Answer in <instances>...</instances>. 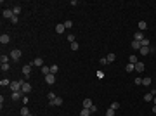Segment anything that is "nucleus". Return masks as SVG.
<instances>
[{"instance_id": "nucleus-40", "label": "nucleus", "mask_w": 156, "mask_h": 116, "mask_svg": "<svg viewBox=\"0 0 156 116\" xmlns=\"http://www.w3.org/2000/svg\"><path fill=\"white\" fill-rule=\"evenodd\" d=\"M101 64H102V66H106V64H109V63H108V59H106V57H101Z\"/></svg>"}, {"instance_id": "nucleus-33", "label": "nucleus", "mask_w": 156, "mask_h": 116, "mask_svg": "<svg viewBox=\"0 0 156 116\" xmlns=\"http://www.w3.org/2000/svg\"><path fill=\"white\" fill-rule=\"evenodd\" d=\"M95 74H97V78H99V80H102V78H104V74H106V73H104V71H101V69H99V71H97V73H95Z\"/></svg>"}, {"instance_id": "nucleus-20", "label": "nucleus", "mask_w": 156, "mask_h": 116, "mask_svg": "<svg viewBox=\"0 0 156 116\" xmlns=\"http://www.w3.org/2000/svg\"><path fill=\"white\" fill-rule=\"evenodd\" d=\"M130 47L135 49V50H139V49H141V42H135V40H134V42L130 43Z\"/></svg>"}, {"instance_id": "nucleus-9", "label": "nucleus", "mask_w": 156, "mask_h": 116, "mask_svg": "<svg viewBox=\"0 0 156 116\" xmlns=\"http://www.w3.org/2000/svg\"><path fill=\"white\" fill-rule=\"evenodd\" d=\"M45 82H47L49 85H54V82H56V76H54L52 73H50V74H47V76H45Z\"/></svg>"}, {"instance_id": "nucleus-32", "label": "nucleus", "mask_w": 156, "mask_h": 116, "mask_svg": "<svg viewBox=\"0 0 156 116\" xmlns=\"http://www.w3.org/2000/svg\"><path fill=\"white\" fill-rule=\"evenodd\" d=\"M0 61H2V63H9L11 61V55H2V57H0Z\"/></svg>"}, {"instance_id": "nucleus-12", "label": "nucleus", "mask_w": 156, "mask_h": 116, "mask_svg": "<svg viewBox=\"0 0 156 116\" xmlns=\"http://www.w3.org/2000/svg\"><path fill=\"white\" fill-rule=\"evenodd\" d=\"M64 30H66V28H64V23H59V24L56 26V31L59 33V35H61V33H64Z\"/></svg>"}, {"instance_id": "nucleus-1", "label": "nucleus", "mask_w": 156, "mask_h": 116, "mask_svg": "<svg viewBox=\"0 0 156 116\" xmlns=\"http://www.w3.org/2000/svg\"><path fill=\"white\" fill-rule=\"evenodd\" d=\"M26 80H19V82H11V90L12 92H19L21 90V87H23V83H24Z\"/></svg>"}, {"instance_id": "nucleus-16", "label": "nucleus", "mask_w": 156, "mask_h": 116, "mask_svg": "<svg viewBox=\"0 0 156 116\" xmlns=\"http://www.w3.org/2000/svg\"><path fill=\"white\" fill-rule=\"evenodd\" d=\"M12 12H14V16H19V14H21V5H14Z\"/></svg>"}, {"instance_id": "nucleus-11", "label": "nucleus", "mask_w": 156, "mask_h": 116, "mask_svg": "<svg viewBox=\"0 0 156 116\" xmlns=\"http://www.w3.org/2000/svg\"><path fill=\"white\" fill-rule=\"evenodd\" d=\"M33 66H36V68H42V66H44V59H42V57H36V59L33 61Z\"/></svg>"}, {"instance_id": "nucleus-23", "label": "nucleus", "mask_w": 156, "mask_h": 116, "mask_svg": "<svg viewBox=\"0 0 156 116\" xmlns=\"http://www.w3.org/2000/svg\"><path fill=\"white\" fill-rule=\"evenodd\" d=\"M146 28H147V23H146V21H139V30H141V31H144Z\"/></svg>"}, {"instance_id": "nucleus-7", "label": "nucleus", "mask_w": 156, "mask_h": 116, "mask_svg": "<svg viewBox=\"0 0 156 116\" xmlns=\"http://www.w3.org/2000/svg\"><path fill=\"white\" fill-rule=\"evenodd\" d=\"M144 38H146V36H144V33H142V31H137V33L134 35V40H135V42H142Z\"/></svg>"}, {"instance_id": "nucleus-27", "label": "nucleus", "mask_w": 156, "mask_h": 116, "mask_svg": "<svg viewBox=\"0 0 156 116\" xmlns=\"http://www.w3.org/2000/svg\"><path fill=\"white\" fill-rule=\"evenodd\" d=\"M149 43H151V42H149V38H144V40L141 42V47H149Z\"/></svg>"}, {"instance_id": "nucleus-45", "label": "nucleus", "mask_w": 156, "mask_h": 116, "mask_svg": "<svg viewBox=\"0 0 156 116\" xmlns=\"http://www.w3.org/2000/svg\"><path fill=\"white\" fill-rule=\"evenodd\" d=\"M30 116H33V114H30Z\"/></svg>"}, {"instance_id": "nucleus-24", "label": "nucleus", "mask_w": 156, "mask_h": 116, "mask_svg": "<svg viewBox=\"0 0 156 116\" xmlns=\"http://www.w3.org/2000/svg\"><path fill=\"white\" fill-rule=\"evenodd\" d=\"M9 69H11V64H9V63H2V71H4V73H7Z\"/></svg>"}, {"instance_id": "nucleus-26", "label": "nucleus", "mask_w": 156, "mask_h": 116, "mask_svg": "<svg viewBox=\"0 0 156 116\" xmlns=\"http://www.w3.org/2000/svg\"><path fill=\"white\" fill-rule=\"evenodd\" d=\"M153 99H154V95H153V94H151V92H149V94H146V95H144V101H147V102H149V101H153Z\"/></svg>"}, {"instance_id": "nucleus-5", "label": "nucleus", "mask_w": 156, "mask_h": 116, "mask_svg": "<svg viewBox=\"0 0 156 116\" xmlns=\"http://www.w3.org/2000/svg\"><path fill=\"white\" fill-rule=\"evenodd\" d=\"M21 92H23L24 95H26V94H30V92H31V85H30L28 82H24V83H23V87H21Z\"/></svg>"}, {"instance_id": "nucleus-30", "label": "nucleus", "mask_w": 156, "mask_h": 116, "mask_svg": "<svg viewBox=\"0 0 156 116\" xmlns=\"http://www.w3.org/2000/svg\"><path fill=\"white\" fill-rule=\"evenodd\" d=\"M56 97H57V95H56V94H54V92H49V95H47V99H49V101H50V102H52V101H54V99H56Z\"/></svg>"}, {"instance_id": "nucleus-31", "label": "nucleus", "mask_w": 156, "mask_h": 116, "mask_svg": "<svg viewBox=\"0 0 156 116\" xmlns=\"http://www.w3.org/2000/svg\"><path fill=\"white\" fill-rule=\"evenodd\" d=\"M109 107H111L113 111H116V109L120 107V102H111V106H109Z\"/></svg>"}, {"instance_id": "nucleus-2", "label": "nucleus", "mask_w": 156, "mask_h": 116, "mask_svg": "<svg viewBox=\"0 0 156 116\" xmlns=\"http://www.w3.org/2000/svg\"><path fill=\"white\" fill-rule=\"evenodd\" d=\"M9 55H11V59H12V61H19V59H21V55H23V52L19 50V49H14Z\"/></svg>"}, {"instance_id": "nucleus-14", "label": "nucleus", "mask_w": 156, "mask_h": 116, "mask_svg": "<svg viewBox=\"0 0 156 116\" xmlns=\"http://www.w3.org/2000/svg\"><path fill=\"white\" fill-rule=\"evenodd\" d=\"M92 106H94V104H92V101H90V99H89V97H87V99H85V101H83V107H87V109H90V107H92Z\"/></svg>"}, {"instance_id": "nucleus-3", "label": "nucleus", "mask_w": 156, "mask_h": 116, "mask_svg": "<svg viewBox=\"0 0 156 116\" xmlns=\"http://www.w3.org/2000/svg\"><path fill=\"white\" fill-rule=\"evenodd\" d=\"M23 97H24V94L21 92V90H19V92H12V101H23Z\"/></svg>"}, {"instance_id": "nucleus-28", "label": "nucleus", "mask_w": 156, "mask_h": 116, "mask_svg": "<svg viewBox=\"0 0 156 116\" xmlns=\"http://www.w3.org/2000/svg\"><path fill=\"white\" fill-rule=\"evenodd\" d=\"M57 71H59V66H57V64H54V66H50V73H52V74H56Z\"/></svg>"}, {"instance_id": "nucleus-4", "label": "nucleus", "mask_w": 156, "mask_h": 116, "mask_svg": "<svg viewBox=\"0 0 156 116\" xmlns=\"http://www.w3.org/2000/svg\"><path fill=\"white\" fill-rule=\"evenodd\" d=\"M11 42V36L7 35V33H2V35H0V43H2V45H7Z\"/></svg>"}, {"instance_id": "nucleus-19", "label": "nucleus", "mask_w": 156, "mask_h": 116, "mask_svg": "<svg viewBox=\"0 0 156 116\" xmlns=\"http://www.w3.org/2000/svg\"><path fill=\"white\" fill-rule=\"evenodd\" d=\"M92 113H90V109H87V107H83L82 111H80V116H90Z\"/></svg>"}, {"instance_id": "nucleus-8", "label": "nucleus", "mask_w": 156, "mask_h": 116, "mask_svg": "<svg viewBox=\"0 0 156 116\" xmlns=\"http://www.w3.org/2000/svg\"><path fill=\"white\" fill-rule=\"evenodd\" d=\"M30 73H31V64H26V66H23V74L26 76V78L30 76Z\"/></svg>"}, {"instance_id": "nucleus-44", "label": "nucleus", "mask_w": 156, "mask_h": 116, "mask_svg": "<svg viewBox=\"0 0 156 116\" xmlns=\"http://www.w3.org/2000/svg\"><path fill=\"white\" fill-rule=\"evenodd\" d=\"M153 102H154V106H156V95H154V99H153Z\"/></svg>"}, {"instance_id": "nucleus-25", "label": "nucleus", "mask_w": 156, "mask_h": 116, "mask_svg": "<svg viewBox=\"0 0 156 116\" xmlns=\"http://www.w3.org/2000/svg\"><path fill=\"white\" fill-rule=\"evenodd\" d=\"M139 50H141V54H142V55H147V54H149V47H141Z\"/></svg>"}, {"instance_id": "nucleus-13", "label": "nucleus", "mask_w": 156, "mask_h": 116, "mask_svg": "<svg viewBox=\"0 0 156 116\" xmlns=\"http://www.w3.org/2000/svg\"><path fill=\"white\" fill-rule=\"evenodd\" d=\"M40 69H42V74H45V76H47V74H50V68H49V66H45V64H44Z\"/></svg>"}, {"instance_id": "nucleus-43", "label": "nucleus", "mask_w": 156, "mask_h": 116, "mask_svg": "<svg viewBox=\"0 0 156 116\" xmlns=\"http://www.w3.org/2000/svg\"><path fill=\"white\" fill-rule=\"evenodd\" d=\"M153 113H154V114H156V106H153Z\"/></svg>"}, {"instance_id": "nucleus-36", "label": "nucleus", "mask_w": 156, "mask_h": 116, "mask_svg": "<svg viewBox=\"0 0 156 116\" xmlns=\"http://www.w3.org/2000/svg\"><path fill=\"white\" fill-rule=\"evenodd\" d=\"M78 49H80V45H78L76 42H73V43H71V50H78Z\"/></svg>"}, {"instance_id": "nucleus-21", "label": "nucleus", "mask_w": 156, "mask_h": 116, "mask_svg": "<svg viewBox=\"0 0 156 116\" xmlns=\"http://www.w3.org/2000/svg\"><path fill=\"white\" fill-rule=\"evenodd\" d=\"M0 85H2V87H11V82L7 78H2V80H0Z\"/></svg>"}, {"instance_id": "nucleus-18", "label": "nucleus", "mask_w": 156, "mask_h": 116, "mask_svg": "<svg viewBox=\"0 0 156 116\" xmlns=\"http://www.w3.org/2000/svg\"><path fill=\"white\" fill-rule=\"evenodd\" d=\"M128 63H130V64H137V63H139L137 55H130V57H128Z\"/></svg>"}, {"instance_id": "nucleus-38", "label": "nucleus", "mask_w": 156, "mask_h": 116, "mask_svg": "<svg viewBox=\"0 0 156 116\" xmlns=\"http://www.w3.org/2000/svg\"><path fill=\"white\" fill-rule=\"evenodd\" d=\"M106 116H114V111H113V109H111V107H109V109H108V111H106Z\"/></svg>"}, {"instance_id": "nucleus-41", "label": "nucleus", "mask_w": 156, "mask_h": 116, "mask_svg": "<svg viewBox=\"0 0 156 116\" xmlns=\"http://www.w3.org/2000/svg\"><path fill=\"white\" fill-rule=\"evenodd\" d=\"M17 21H19V19H17V16H14V17L11 19V23H12V24H17Z\"/></svg>"}, {"instance_id": "nucleus-34", "label": "nucleus", "mask_w": 156, "mask_h": 116, "mask_svg": "<svg viewBox=\"0 0 156 116\" xmlns=\"http://www.w3.org/2000/svg\"><path fill=\"white\" fill-rule=\"evenodd\" d=\"M106 59H108V63H113V61H114V54H113V52H111V54H108Z\"/></svg>"}, {"instance_id": "nucleus-42", "label": "nucleus", "mask_w": 156, "mask_h": 116, "mask_svg": "<svg viewBox=\"0 0 156 116\" xmlns=\"http://www.w3.org/2000/svg\"><path fill=\"white\" fill-rule=\"evenodd\" d=\"M90 113H97V106H92L90 107Z\"/></svg>"}, {"instance_id": "nucleus-29", "label": "nucleus", "mask_w": 156, "mask_h": 116, "mask_svg": "<svg viewBox=\"0 0 156 116\" xmlns=\"http://www.w3.org/2000/svg\"><path fill=\"white\" fill-rule=\"evenodd\" d=\"M127 71H128V73L135 71V64H130V63H128V64H127Z\"/></svg>"}, {"instance_id": "nucleus-10", "label": "nucleus", "mask_w": 156, "mask_h": 116, "mask_svg": "<svg viewBox=\"0 0 156 116\" xmlns=\"http://www.w3.org/2000/svg\"><path fill=\"white\" fill-rule=\"evenodd\" d=\"M144 68H146V66H144V63H141V61H139L137 64H135V73H142V71H144Z\"/></svg>"}, {"instance_id": "nucleus-17", "label": "nucleus", "mask_w": 156, "mask_h": 116, "mask_svg": "<svg viewBox=\"0 0 156 116\" xmlns=\"http://www.w3.org/2000/svg\"><path fill=\"white\" fill-rule=\"evenodd\" d=\"M50 104H52V106H61V104H63V99H61V97H56Z\"/></svg>"}, {"instance_id": "nucleus-35", "label": "nucleus", "mask_w": 156, "mask_h": 116, "mask_svg": "<svg viewBox=\"0 0 156 116\" xmlns=\"http://www.w3.org/2000/svg\"><path fill=\"white\" fill-rule=\"evenodd\" d=\"M134 83H135V85H142V78H141V76H137V78L134 80Z\"/></svg>"}, {"instance_id": "nucleus-37", "label": "nucleus", "mask_w": 156, "mask_h": 116, "mask_svg": "<svg viewBox=\"0 0 156 116\" xmlns=\"http://www.w3.org/2000/svg\"><path fill=\"white\" fill-rule=\"evenodd\" d=\"M71 26H73V23L69 21V19H68V21H64V28H66V30H68V28H71Z\"/></svg>"}, {"instance_id": "nucleus-6", "label": "nucleus", "mask_w": 156, "mask_h": 116, "mask_svg": "<svg viewBox=\"0 0 156 116\" xmlns=\"http://www.w3.org/2000/svg\"><path fill=\"white\" fill-rule=\"evenodd\" d=\"M2 14H4V17H5V19H12V17H14L12 9H4V12H2Z\"/></svg>"}, {"instance_id": "nucleus-15", "label": "nucleus", "mask_w": 156, "mask_h": 116, "mask_svg": "<svg viewBox=\"0 0 156 116\" xmlns=\"http://www.w3.org/2000/svg\"><path fill=\"white\" fill-rule=\"evenodd\" d=\"M30 114H31L30 109H28L26 106H23V107H21V116H30Z\"/></svg>"}, {"instance_id": "nucleus-39", "label": "nucleus", "mask_w": 156, "mask_h": 116, "mask_svg": "<svg viewBox=\"0 0 156 116\" xmlns=\"http://www.w3.org/2000/svg\"><path fill=\"white\" fill-rule=\"evenodd\" d=\"M68 40H69V42H71V43H73V42H75V35H73V33H69V35H68Z\"/></svg>"}, {"instance_id": "nucleus-22", "label": "nucleus", "mask_w": 156, "mask_h": 116, "mask_svg": "<svg viewBox=\"0 0 156 116\" xmlns=\"http://www.w3.org/2000/svg\"><path fill=\"white\" fill-rule=\"evenodd\" d=\"M142 85H144V87H149V85H151V78H149V76L142 78Z\"/></svg>"}]
</instances>
